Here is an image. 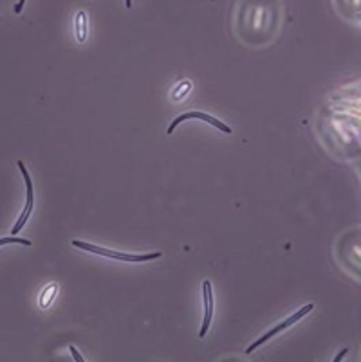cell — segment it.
<instances>
[{"label": "cell", "instance_id": "obj_13", "mask_svg": "<svg viewBox=\"0 0 361 362\" xmlns=\"http://www.w3.org/2000/svg\"><path fill=\"white\" fill-rule=\"evenodd\" d=\"M347 352H348L347 348H344V349H341L340 354H338V355H336V357H334V361H336V362H338V361H341V359H344V355H347Z\"/></svg>", "mask_w": 361, "mask_h": 362}, {"label": "cell", "instance_id": "obj_4", "mask_svg": "<svg viewBox=\"0 0 361 362\" xmlns=\"http://www.w3.org/2000/svg\"><path fill=\"white\" fill-rule=\"evenodd\" d=\"M17 166L18 170H20L22 177H24V182H26V204H24L20 217L15 222L13 229H11V235H18V233L24 229V226H26L27 220H29L31 213H33V208H35V186H33V179H31L29 170H27L26 164L22 161L17 162Z\"/></svg>", "mask_w": 361, "mask_h": 362}, {"label": "cell", "instance_id": "obj_3", "mask_svg": "<svg viewBox=\"0 0 361 362\" xmlns=\"http://www.w3.org/2000/svg\"><path fill=\"white\" fill-rule=\"evenodd\" d=\"M313 310H314V303H307V305H304V307H302V308H298V310L295 312V314H292L291 317H288V319H284V321H280V323L276 324V326H273V328H271V330H267V332L264 333L262 337H258L257 341L251 342V345L248 346V348H246V355L253 354L255 349H258V348H260V346L266 345L267 341H271V339H273V337H275V335H278L280 332H284V330L291 328L292 324L298 323V321H300V319H304V317H306L307 314H311V312H313Z\"/></svg>", "mask_w": 361, "mask_h": 362}, {"label": "cell", "instance_id": "obj_5", "mask_svg": "<svg viewBox=\"0 0 361 362\" xmlns=\"http://www.w3.org/2000/svg\"><path fill=\"white\" fill-rule=\"evenodd\" d=\"M190 120H199V121H204V123L211 124L213 128H217V130H220L222 133H226V136H229V133H233L232 126H228L226 123H222L220 120H217V117H213V115L206 114V112H201V110H190V112H185V114H180L179 117H176V120L172 121V123L168 124L167 128V133L168 136H172L174 130H176L177 126H179L183 121H190Z\"/></svg>", "mask_w": 361, "mask_h": 362}, {"label": "cell", "instance_id": "obj_9", "mask_svg": "<svg viewBox=\"0 0 361 362\" xmlns=\"http://www.w3.org/2000/svg\"><path fill=\"white\" fill-rule=\"evenodd\" d=\"M74 33H76V40L80 43H83L87 40V33H89V22H87V13L85 11H78L76 20H74Z\"/></svg>", "mask_w": 361, "mask_h": 362}, {"label": "cell", "instance_id": "obj_16", "mask_svg": "<svg viewBox=\"0 0 361 362\" xmlns=\"http://www.w3.org/2000/svg\"><path fill=\"white\" fill-rule=\"evenodd\" d=\"M360 357H361V354H360Z\"/></svg>", "mask_w": 361, "mask_h": 362}, {"label": "cell", "instance_id": "obj_10", "mask_svg": "<svg viewBox=\"0 0 361 362\" xmlns=\"http://www.w3.org/2000/svg\"><path fill=\"white\" fill-rule=\"evenodd\" d=\"M9 243H18V245H26V247H31V242H29V240L18 238L17 235L6 236V238L0 240V245H9Z\"/></svg>", "mask_w": 361, "mask_h": 362}, {"label": "cell", "instance_id": "obj_14", "mask_svg": "<svg viewBox=\"0 0 361 362\" xmlns=\"http://www.w3.org/2000/svg\"><path fill=\"white\" fill-rule=\"evenodd\" d=\"M125 6H127V8H132V0H125Z\"/></svg>", "mask_w": 361, "mask_h": 362}, {"label": "cell", "instance_id": "obj_11", "mask_svg": "<svg viewBox=\"0 0 361 362\" xmlns=\"http://www.w3.org/2000/svg\"><path fill=\"white\" fill-rule=\"evenodd\" d=\"M69 352H71V355H73L74 361H76V362H83L82 354H80V352H78L76 346H69Z\"/></svg>", "mask_w": 361, "mask_h": 362}, {"label": "cell", "instance_id": "obj_7", "mask_svg": "<svg viewBox=\"0 0 361 362\" xmlns=\"http://www.w3.org/2000/svg\"><path fill=\"white\" fill-rule=\"evenodd\" d=\"M194 90V81L192 80H180L170 92V99L174 103H180L185 98H188L190 92Z\"/></svg>", "mask_w": 361, "mask_h": 362}, {"label": "cell", "instance_id": "obj_1", "mask_svg": "<svg viewBox=\"0 0 361 362\" xmlns=\"http://www.w3.org/2000/svg\"><path fill=\"white\" fill-rule=\"evenodd\" d=\"M334 258L345 273L361 282V229H348L338 236Z\"/></svg>", "mask_w": 361, "mask_h": 362}, {"label": "cell", "instance_id": "obj_2", "mask_svg": "<svg viewBox=\"0 0 361 362\" xmlns=\"http://www.w3.org/2000/svg\"><path fill=\"white\" fill-rule=\"evenodd\" d=\"M71 245L80 251L90 252V254H98L105 256V258H111V260L118 261H127V263H143V261H152V260H160L161 252H148V254H130V252H121V251H112V249L107 247H99V245H94V243L82 242V240H73Z\"/></svg>", "mask_w": 361, "mask_h": 362}, {"label": "cell", "instance_id": "obj_12", "mask_svg": "<svg viewBox=\"0 0 361 362\" xmlns=\"http://www.w3.org/2000/svg\"><path fill=\"white\" fill-rule=\"evenodd\" d=\"M27 0H18L17 4H15V15H20L22 9H24V6H26Z\"/></svg>", "mask_w": 361, "mask_h": 362}, {"label": "cell", "instance_id": "obj_6", "mask_svg": "<svg viewBox=\"0 0 361 362\" xmlns=\"http://www.w3.org/2000/svg\"><path fill=\"white\" fill-rule=\"evenodd\" d=\"M202 305H204V315H202V326L199 330V339H204L211 326V319L215 314V296L211 289V282H202Z\"/></svg>", "mask_w": 361, "mask_h": 362}, {"label": "cell", "instance_id": "obj_15", "mask_svg": "<svg viewBox=\"0 0 361 362\" xmlns=\"http://www.w3.org/2000/svg\"><path fill=\"white\" fill-rule=\"evenodd\" d=\"M358 20H361V13H358Z\"/></svg>", "mask_w": 361, "mask_h": 362}, {"label": "cell", "instance_id": "obj_8", "mask_svg": "<svg viewBox=\"0 0 361 362\" xmlns=\"http://www.w3.org/2000/svg\"><path fill=\"white\" fill-rule=\"evenodd\" d=\"M56 294H58V283H49L45 289L40 292L38 296V307L42 308V310H45V308L51 307V303L55 301Z\"/></svg>", "mask_w": 361, "mask_h": 362}]
</instances>
